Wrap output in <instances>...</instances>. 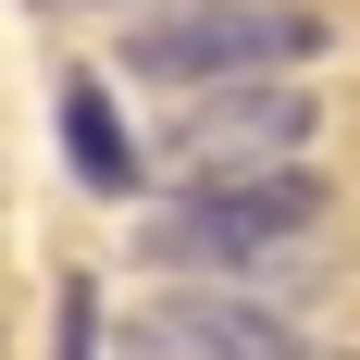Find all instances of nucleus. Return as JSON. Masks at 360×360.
<instances>
[{"instance_id": "5", "label": "nucleus", "mask_w": 360, "mask_h": 360, "mask_svg": "<svg viewBox=\"0 0 360 360\" xmlns=\"http://www.w3.org/2000/svg\"><path fill=\"white\" fill-rule=\"evenodd\" d=\"M63 162H75V186H100V199H124V186H137V149H124V112H112L100 87H87V75L63 87Z\"/></svg>"}, {"instance_id": "4", "label": "nucleus", "mask_w": 360, "mask_h": 360, "mask_svg": "<svg viewBox=\"0 0 360 360\" xmlns=\"http://www.w3.org/2000/svg\"><path fill=\"white\" fill-rule=\"evenodd\" d=\"M124 348H137V360H335V348H298L274 311L212 298V286H162L137 323H124Z\"/></svg>"}, {"instance_id": "6", "label": "nucleus", "mask_w": 360, "mask_h": 360, "mask_svg": "<svg viewBox=\"0 0 360 360\" xmlns=\"http://www.w3.org/2000/svg\"><path fill=\"white\" fill-rule=\"evenodd\" d=\"M87 348H100V311H87V286H75L63 298V360H87Z\"/></svg>"}, {"instance_id": "1", "label": "nucleus", "mask_w": 360, "mask_h": 360, "mask_svg": "<svg viewBox=\"0 0 360 360\" xmlns=\"http://www.w3.org/2000/svg\"><path fill=\"white\" fill-rule=\"evenodd\" d=\"M323 13L311 0H174V13H149L124 37V63L149 87H224V75H298L323 63Z\"/></svg>"}, {"instance_id": "2", "label": "nucleus", "mask_w": 360, "mask_h": 360, "mask_svg": "<svg viewBox=\"0 0 360 360\" xmlns=\"http://www.w3.org/2000/svg\"><path fill=\"white\" fill-rule=\"evenodd\" d=\"M311 212H323V186L298 174V162H286V174H224V186H186L174 212H149L137 249L174 261V274H261Z\"/></svg>"}, {"instance_id": "3", "label": "nucleus", "mask_w": 360, "mask_h": 360, "mask_svg": "<svg viewBox=\"0 0 360 360\" xmlns=\"http://www.w3.org/2000/svg\"><path fill=\"white\" fill-rule=\"evenodd\" d=\"M311 149V100L298 75H224V87H186V112L162 124V162L186 186H224V174H286Z\"/></svg>"}]
</instances>
